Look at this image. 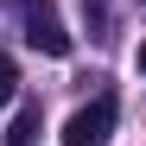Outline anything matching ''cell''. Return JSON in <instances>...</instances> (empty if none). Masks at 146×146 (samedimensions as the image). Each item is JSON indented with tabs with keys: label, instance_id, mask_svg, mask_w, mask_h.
<instances>
[{
	"label": "cell",
	"instance_id": "obj_1",
	"mask_svg": "<svg viewBox=\"0 0 146 146\" xmlns=\"http://www.w3.org/2000/svg\"><path fill=\"white\" fill-rule=\"evenodd\" d=\"M108 133H114V102L108 95H95L89 108H76L64 121V146H102Z\"/></svg>",
	"mask_w": 146,
	"mask_h": 146
},
{
	"label": "cell",
	"instance_id": "obj_2",
	"mask_svg": "<svg viewBox=\"0 0 146 146\" xmlns=\"http://www.w3.org/2000/svg\"><path fill=\"white\" fill-rule=\"evenodd\" d=\"M26 38L38 44L44 57H70V32H64V19L51 13V0H32V7H26Z\"/></svg>",
	"mask_w": 146,
	"mask_h": 146
},
{
	"label": "cell",
	"instance_id": "obj_3",
	"mask_svg": "<svg viewBox=\"0 0 146 146\" xmlns=\"http://www.w3.org/2000/svg\"><path fill=\"white\" fill-rule=\"evenodd\" d=\"M32 140H38V108H19L7 127V146H32Z\"/></svg>",
	"mask_w": 146,
	"mask_h": 146
},
{
	"label": "cell",
	"instance_id": "obj_4",
	"mask_svg": "<svg viewBox=\"0 0 146 146\" xmlns=\"http://www.w3.org/2000/svg\"><path fill=\"white\" fill-rule=\"evenodd\" d=\"M13 95H19V70H13V57H7V51H0V108H7Z\"/></svg>",
	"mask_w": 146,
	"mask_h": 146
},
{
	"label": "cell",
	"instance_id": "obj_5",
	"mask_svg": "<svg viewBox=\"0 0 146 146\" xmlns=\"http://www.w3.org/2000/svg\"><path fill=\"white\" fill-rule=\"evenodd\" d=\"M140 70H146V38H140Z\"/></svg>",
	"mask_w": 146,
	"mask_h": 146
}]
</instances>
